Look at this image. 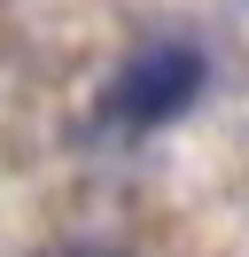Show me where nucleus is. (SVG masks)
I'll list each match as a JSON object with an SVG mask.
<instances>
[{"mask_svg":"<svg viewBox=\"0 0 249 257\" xmlns=\"http://www.w3.org/2000/svg\"><path fill=\"white\" fill-rule=\"evenodd\" d=\"M202 78H210V63H202L195 47H179V39H156V47H140L133 63L109 78L101 94V117L125 133H148V125H171V117H187L202 101Z\"/></svg>","mask_w":249,"mask_h":257,"instance_id":"obj_1","label":"nucleus"}]
</instances>
